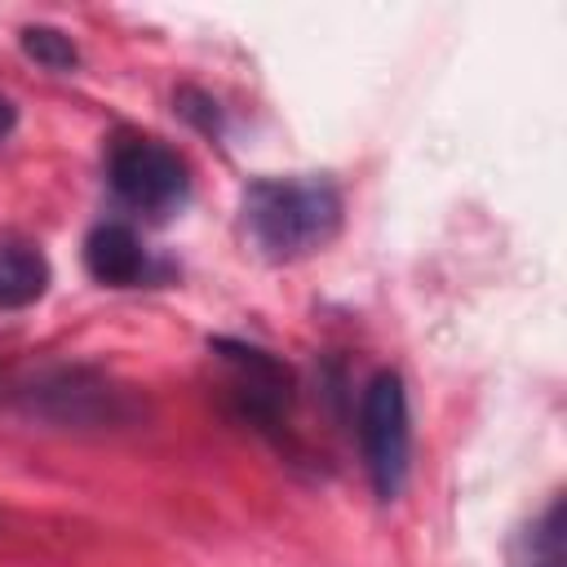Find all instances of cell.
<instances>
[{
  "instance_id": "6da1fadb",
  "label": "cell",
  "mask_w": 567,
  "mask_h": 567,
  "mask_svg": "<svg viewBox=\"0 0 567 567\" xmlns=\"http://www.w3.org/2000/svg\"><path fill=\"white\" fill-rule=\"evenodd\" d=\"M244 230L270 261L328 248L341 230V195L323 177H261L244 190Z\"/></svg>"
},
{
  "instance_id": "7a4b0ae2",
  "label": "cell",
  "mask_w": 567,
  "mask_h": 567,
  "mask_svg": "<svg viewBox=\"0 0 567 567\" xmlns=\"http://www.w3.org/2000/svg\"><path fill=\"white\" fill-rule=\"evenodd\" d=\"M106 177L128 208L151 213V217H168L190 195L186 159L159 137H142V133H124L111 142Z\"/></svg>"
},
{
  "instance_id": "3957f363",
  "label": "cell",
  "mask_w": 567,
  "mask_h": 567,
  "mask_svg": "<svg viewBox=\"0 0 567 567\" xmlns=\"http://www.w3.org/2000/svg\"><path fill=\"white\" fill-rule=\"evenodd\" d=\"M359 439L372 487L381 501H394L408 483L412 456V421H408V390L399 372H377L359 403Z\"/></svg>"
},
{
  "instance_id": "277c9868",
  "label": "cell",
  "mask_w": 567,
  "mask_h": 567,
  "mask_svg": "<svg viewBox=\"0 0 567 567\" xmlns=\"http://www.w3.org/2000/svg\"><path fill=\"white\" fill-rule=\"evenodd\" d=\"M208 346L230 363V372H235V394L244 399V408H248L252 416H275V412L288 403L292 377H288V368H284L279 359H270V354L257 350V346L226 341V337H217V341H208Z\"/></svg>"
},
{
  "instance_id": "5b68a950",
  "label": "cell",
  "mask_w": 567,
  "mask_h": 567,
  "mask_svg": "<svg viewBox=\"0 0 567 567\" xmlns=\"http://www.w3.org/2000/svg\"><path fill=\"white\" fill-rule=\"evenodd\" d=\"M84 270L97 279V284H111V288H128L146 275V252L137 244V235L120 221H106L97 230H89L84 239Z\"/></svg>"
},
{
  "instance_id": "8992f818",
  "label": "cell",
  "mask_w": 567,
  "mask_h": 567,
  "mask_svg": "<svg viewBox=\"0 0 567 567\" xmlns=\"http://www.w3.org/2000/svg\"><path fill=\"white\" fill-rule=\"evenodd\" d=\"M49 288V261L44 252L27 244H0V310H22L40 301Z\"/></svg>"
},
{
  "instance_id": "52a82bcc",
  "label": "cell",
  "mask_w": 567,
  "mask_h": 567,
  "mask_svg": "<svg viewBox=\"0 0 567 567\" xmlns=\"http://www.w3.org/2000/svg\"><path fill=\"white\" fill-rule=\"evenodd\" d=\"M509 567H563V501H549L540 518L509 540Z\"/></svg>"
},
{
  "instance_id": "ba28073f",
  "label": "cell",
  "mask_w": 567,
  "mask_h": 567,
  "mask_svg": "<svg viewBox=\"0 0 567 567\" xmlns=\"http://www.w3.org/2000/svg\"><path fill=\"white\" fill-rule=\"evenodd\" d=\"M22 53H27L31 62L49 66V71H75V66H80L75 40H71L66 31H58V27H44V22L22 27Z\"/></svg>"
},
{
  "instance_id": "9c48e42d",
  "label": "cell",
  "mask_w": 567,
  "mask_h": 567,
  "mask_svg": "<svg viewBox=\"0 0 567 567\" xmlns=\"http://www.w3.org/2000/svg\"><path fill=\"white\" fill-rule=\"evenodd\" d=\"M13 124H18V111H13V102L0 93V142L13 133Z\"/></svg>"
}]
</instances>
